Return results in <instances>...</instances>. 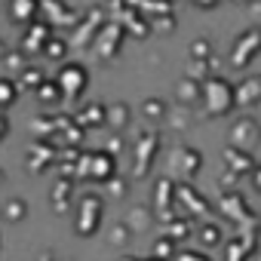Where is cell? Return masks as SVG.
I'll return each instance as SVG.
<instances>
[{
  "label": "cell",
  "instance_id": "obj_11",
  "mask_svg": "<svg viewBox=\"0 0 261 261\" xmlns=\"http://www.w3.org/2000/svg\"><path fill=\"white\" fill-rule=\"evenodd\" d=\"M4 136H7V120L0 117V139H4Z\"/></svg>",
  "mask_w": 261,
  "mask_h": 261
},
{
  "label": "cell",
  "instance_id": "obj_4",
  "mask_svg": "<svg viewBox=\"0 0 261 261\" xmlns=\"http://www.w3.org/2000/svg\"><path fill=\"white\" fill-rule=\"evenodd\" d=\"M261 46V31H249V34H243L237 43H233V56H230V62L233 65H249L252 62V53Z\"/></svg>",
  "mask_w": 261,
  "mask_h": 261
},
{
  "label": "cell",
  "instance_id": "obj_7",
  "mask_svg": "<svg viewBox=\"0 0 261 261\" xmlns=\"http://www.w3.org/2000/svg\"><path fill=\"white\" fill-rule=\"evenodd\" d=\"M13 98H16V83L13 80H0V108L13 105Z\"/></svg>",
  "mask_w": 261,
  "mask_h": 261
},
{
  "label": "cell",
  "instance_id": "obj_1",
  "mask_svg": "<svg viewBox=\"0 0 261 261\" xmlns=\"http://www.w3.org/2000/svg\"><path fill=\"white\" fill-rule=\"evenodd\" d=\"M233 86L230 83H224L221 77H215V80H209L206 86H203V98H206V108L212 111V114H227L230 111V105H233Z\"/></svg>",
  "mask_w": 261,
  "mask_h": 261
},
{
  "label": "cell",
  "instance_id": "obj_2",
  "mask_svg": "<svg viewBox=\"0 0 261 261\" xmlns=\"http://www.w3.org/2000/svg\"><path fill=\"white\" fill-rule=\"evenodd\" d=\"M59 89L68 95V98H77L83 89H86V68L83 65H65L59 71Z\"/></svg>",
  "mask_w": 261,
  "mask_h": 261
},
{
  "label": "cell",
  "instance_id": "obj_12",
  "mask_svg": "<svg viewBox=\"0 0 261 261\" xmlns=\"http://www.w3.org/2000/svg\"><path fill=\"white\" fill-rule=\"evenodd\" d=\"M255 185H258V188H261V172H258V178H255Z\"/></svg>",
  "mask_w": 261,
  "mask_h": 261
},
{
  "label": "cell",
  "instance_id": "obj_10",
  "mask_svg": "<svg viewBox=\"0 0 261 261\" xmlns=\"http://www.w3.org/2000/svg\"><path fill=\"white\" fill-rule=\"evenodd\" d=\"M25 209H22V200H19V206H10V218H16V215H22Z\"/></svg>",
  "mask_w": 261,
  "mask_h": 261
},
{
  "label": "cell",
  "instance_id": "obj_3",
  "mask_svg": "<svg viewBox=\"0 0 261 261\" xmlns=\"http://www.w3.org/2000/svg\"><path fill=\"white\" fill-rule=\"evenodd\" d=\"M98 218H101V200L86 197V200L80 203V221H77V230H80V233H95Z\"/></svg>",
  "mask_w": 261,
  "mask_h": 261
},
{
  "label": "cell",
  "instance_id": "obj_8",
  "mask_svg": "<svg viewBox=\"0 0 261 261\" xmlns=\"http://www.w3.org/2000/svg\"><path fill=\"white\" fill-rule=\"evenodd\" d=\"M194 7H200V10H215L218 0H194Z\"/></svg>",
  "mask_w": 261,
  "mask_h": 261
},
{
  "label": "cell",
  "instance_id": "obj_9",
  "mask_svg": "<svg viewBox=\"0 0 261 261\" xmlns=\"http://www.w3.org/2000/svg\"><path fill=\"white\" fill-rule=\"evenodd\" d=\"M59 53H62V46H59V43H53V46H49V59H62Z\"/></svg>",
  "mask_w": 261,
  "mask_h": 261
},
{
  "label": "cell",
  "instance_id": "obj_5",
  "mask_svg": "<svg viewBox=\"0 0 261 261\" xmlns=\"http://www.w3.org/2000/svg\"><path fill=\"white\" fill-rule=\"evenodd\" d=\"M89 166H92V181H105L111 175V169H114V163H111L108 154H89V157H83V169H89Z\"/></svg>",
  "mask_w": 261,
  "mask_h": 261
},
{
  "label": "cell",
  "instance_id": "obj_6",
  "mask_svg": "<svg viewBox=\"0 0 261 261\" xmlns=\"http://www.w3.org/2000/svg\"><path fill=\"white\" fill-rule=\"evenodd\" d=\"M37 0H13V19L16 22H28L37 16Z\"/></svg>",
  "mask_w": 261,
  "mask_h": 261
}]
</instances>
